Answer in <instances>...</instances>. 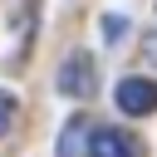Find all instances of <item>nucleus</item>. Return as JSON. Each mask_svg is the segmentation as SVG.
Instances as JSON below:
<instances>
[{
    "mask_svg": "<svg viewBox=\"0 0 157 157\" xmlns=\"http://www.w3.org/2000/svg\"><path fill=\"white\" fill-rule=\"evenodd\" d=\"M83 132H88V123H83V118H69V128H64V137H59V157H78Z\"/></svg>",
    "mask_w": 157,
    "mask_h": 157,
    "instance_id": "obj_4",
    "label": "nucleus"
},
{
    "mask_svg": "<svg viewBox=\"0 0 157 157\" xmlns=\"http://www.w3.org/2000/svg\"><path fill=\"white\" fill-rule=\"evenodd\" d=\"M118 108L123 113H132V118H147V113H157V83L152 78H118Z\"/></svg>",
    "mask_w": 157,
    "mask_h": 157,
    "instance_id": "obj_2",
    "label": "nucleus"
},
{
    "mask_svg": "<svg viewBox=\"0 0 157 157\" xmlns=\"http://www.w3.org/2000/svg\"><path fill=\"white\" fill-rule=\"evenodd\" d=\"M54 88L64 98H88L93 93V59L88 54H69L59 64V74H54Z\"/></svg>",
    "mask_w": 157,
    "mask_h": 157,
    "instance_id": "obj_1",
    "label": "nucleus"
},
{
    "mask_svg": "<svg viewBox=\"0 0 157 157\" xmlns=\"http://www.w3.org/2000/svg\"><path fill=\"white\" fill-rule=\"evenodd\" d=\"M137 39H142V54L157 64V29H147V34H137Z\"/></svg>",
    "mask_w": 157,
    "mask_h": 157,
    "instance_id": "obj_6",
    "label": "nucleus"
},
{
    "mask_svg": "<svg viewBox=\"0 0 157 157\" xmlns=\"http://www.w3.org/2000/svg\"><path fill=\"white\" fill-rule=\"evenodd\" d=\"M10 123H15V98H10V93H0V137L10 132Z\"/></svg>",
    "mask_w": 157,
    "mask_h": 157,
    "instance_id": "obj_5",
    "label": "nucleus"
},
{
    "mask_svg": "<svg viewBox=\"0 0 157 157\" xmlns=\"http://www.w3.org/2000/svg\"><path fill=\"white\" fill-rule=\"evenodd\" d=\"M88 157H142V147L123 128H93L88 132Z\"/></svg>",
    "mask_w": 157,
    "mask_h": 157,
    "instance_id": "obj_3",
    "label": "nucleus"
}]
</instances>
